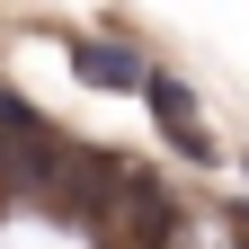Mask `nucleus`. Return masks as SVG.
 I'll list each match as a JSON object with an SVG mask.
<instances>
[{"mask_svg": "<svg viewBox=\"0 0 249 249\" xmlns=\"http://www.w3.org/2000/svg\"><path fill=\"white\" fill-rule=\"evenodd\" d=\"M71 71H80L89 89H151L142 53H134V45H107V36H71Z\"/></svg>", "mask_w": 249, "mask_h": 249, "instance_id": "nucleus-1", "label": "nucleus"}, {"mask_svg": "<svg viewBox=\"0 0 249 249\" xmlns=\"http://www.w3.org/2000/svg\"><path fill=\"white\" fill-rule=\"evenodd\" d=\"M151 107H160V134L187 151V160H213V134H205V116H196V98H187L178 80H151Z\"/></svg>", "mask_w": 249, "mask_h": 249, "instance_id": "nucleus-2", "label": "nucleus"}]
</instances>
